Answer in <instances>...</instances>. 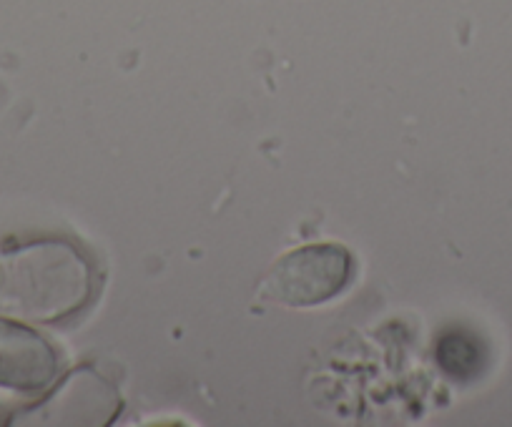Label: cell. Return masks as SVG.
<instances>
[{"label": "cell", "mask_w": 512, "mask_h": 427, "mask_svg": "<svg viewBox=\"0 0 512 427\" xmlns=\"http://www.w3.org/2000/svg\"><path fill=\"white\" fill-rule=\"evenodd\" d=\"M352 279V257L334 244H314L279 259L267 279V294L289 307H312L337 297Z\"/></svg>", "instance_id": "1"}, {"label": "cell", "mask_w": 512, "mask_h": 427, "mask_svg": "<svg viewBox=\"0 0 512 427\" xmlns=\"http://www.w3.org/2000/svg\"><path fill=\"white\" fill-rule=\"evenodd\" d=\"M56 375V357L48 342L31 330L0 322V385L41 390Z\"/></svg>", "instance_id": "2"}]
</instances>
